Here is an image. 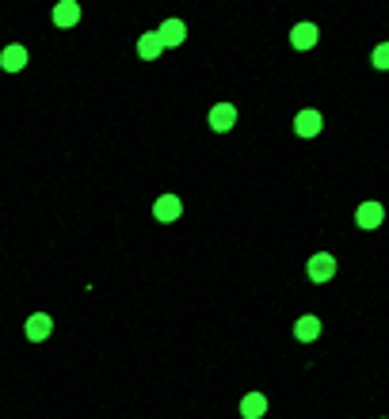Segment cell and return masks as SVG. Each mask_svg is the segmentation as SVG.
I'll return each instance as SVG.
<instances>
[{"mask_svg": "<svg viewBox=\"0 0 389 419\" xmlns=\"http://www.w3.org/2000/svg\"><path fill=\"white\" fill-rule=\"evenodd\" d=\"M321 126H324V111H317V107L298 111V118H294V134H298V138H317Z\"/></svg>", "mask_w": 389, "mask_h": 419, "instance_id": "obj_1", "label": "cell"}, {"mask_svg": "<svg viewBox=\"0 0 389 419\" xmlns=\"http://www.w3.org/2000/svg\"><path fill=\"white\" fill-rule=\"evenodd\" d=\"M50 19H54V27H61V31L77 27L80 23V0H58L54 12H50Z\"/></svg>", "mask_w": 389, "mask_h": 419, "instance_id": "obj_2", "label": "cell"}, {"mask_svg": "<svg viewBox=\"0 0 389 419\" xmlns=\"http://www.w3.org/2000/svg\"><path fill=\"white\" fill-rule=\"evenodd\" d=\"M386 214H389V209H386L382 203H363L359 209H355V225L370 232V229H378V225L386 221Z\"/></svg>", "mask_w": 389, "mask_h": 419, "instance_id": "obj_3", "label": "cell"}, {"mask_svg": "<svg viewBox=\"0 0 389 419\" xmlns=\"http://www.w3.org/2000/svg\"><path fill=\"white\" fill-rule=\"evenodd\" d=\"M305 271H310V278H313V282H328L332 275H336V255L317 252V255L310 260V267H305Z\"/></svg>", "mask_w": 389, "mask_h": 419, "instance_id": "obj_4", "label": "cell"}, {"mask_svg": "<svg viewBox=\"0 0 389 419\" xmlns=\"http://www.w3.org/2000/svg\"><path fill=\"white\" fill-rule=\"evenodd\" d=\"M54 332V317H50V313H31V317H27V340H46V335H50Z\"/></svg>", "mask_w": 389, "mask_h": 419, "instance_id": "obj_5", "label": "cell"}, {"mask_svg": "<svg viewBox=\"0 0 389 419\" xmlns=\"http://www.w3.org/2000/svg\"><path fill=\"white\" fill-rule=\"evenodd\" d=\"M183 214V203L176 195H165V198H157V206H153V217H157V221H176V217Z\"/></svg>", "mask_w": 389, "mask_h": 419, "instance_id": "obj_6", "label": "cell"}, {"mask_svg": "<svg viewBox=\"0 0 389 419\" xmlns=\"http://www.w3.org/2000/svg\"><path fill=\"white\" fill-rule=\"evenodd\" d=\"M23 65H27V46H23V42L8 46V50L0 54V69H4V72H20Z\"/></svg>", "mask_w": 389, "mask_h": 419, "instance_id": "obj_7", "label": "cell"}, {"mask_svg": "<svg viewBox=\"0 0 389 419\" xmlns=\"http://www.w3.org/2000/svg\"><path fill=\"white\" fill-rule=\"evenodd\" d=\"M160 54H165V46H160L157 31H145V35L137 38V58H145V61H157Z\"/></svg>", "mask_w": 389, "mask_h": 419, "instance_id": "obj_8", "label": "cell"}, {"mask_svg": "<svg viewBox=\"0 0 389 419\" xmlns=\"http://www.w3.org/2000/svg\"><path fill=\"white\" fill-rule=\"evenodd\" d=\"M241 416L245 419H264L267 416V397L264 393H248V397L241 400Z\"/></svg>", "mask_w": 389, "mask_h": 419, "instance_id": "obj_9", "label": "cell"}, {"mask_svg": "<svg viewBox=\"0 0 389 419\" xmlns=\"http://www.w3.org/2000/svg\"><path fill=\"white\" fill-rule=\"evenodd\" d=\"M321 320L317 317H302V320H298V324H294V340H302V343H310V340H317V335H321Z\"/></svg>", "mask_w": 389, "mask_h": 419, "instance_id": "obj_10", "label": "cell"}]
</instances>
